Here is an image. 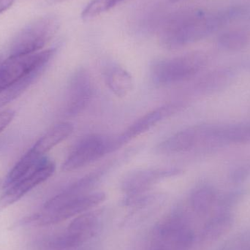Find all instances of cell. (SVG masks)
Wrapping results in <instances>:
<instances>
[{
	"label": "cell",
	"instance_id": "6da1fadb",
	"mask_svg": "<svg viewBox=\"0 0 250 250\" xmlns=\"http://www.w3.org/2000/svg\"><path fill=\"white\" fill-rule=\"evenodd\" d=\"M245 13L242 7H229L217 13L202 9H188L169 18L160 32L162 45L176 49L209 36Z\"/></svg>",
	"mask_w": 250,
	"mask_h": 250
},
{
	"label": "cell",
	"instance_id": "7a4b0ae2",
	"mask_svg": "<svg viewBox=\"0 0 250 250\" xmlns=\"http://www.w3.org/2000/svg\"><path fill=\"white\" fill-rule=\"evenodd\" d=\"M206 62L205 56L199 52L161 59L151 65V78L157 84H174L194 77L204 68Z\"/></svg>",
	"mask_w": 250,
	"mask_h": 250
},
{
	"label": "cell",
	"instance_id": "3957f363",
	"mask_svg": "<svg viewBox=\"0 0 250 250\" xmlns=\"http://www.w3.org/2000/svg\"><path fill=\"white\" fill-rule=\"evenodd\" d=\"M60 26V19L54 15H48L34 21L16 35L10 46V56L38 52L54 38Z\"/></svg>",
	"mask_w": 250,
	"mask_h": 250
},
{
	"label": "cell",
	"instance_id": "277c9868",
	"mask_svg": "<svg viewBox=\"0 0 250 250\" xmlns=\"http://www.w3.org/2000/svg\"><path fill=\"white\" fill-rule=\"evenodd\" d=\"M56 53L55 48L22 56H10L0 64V93L31 73L43 71Z\"/></svg>",
	"mask_w": 250,
	"mask_h": 250
},
{
	"label": "cell",
	"instance_id": "5b68a950",
	"mask_svg": "<svg viewBox=\"0 0 250 250\" xmlns=\"http://www.w3.org/2000/svg\"><path fill=\"white\" fill-rule=\"evenodd\" d=\"M106 195L104 192H92L72 198L51 208H42L41 212L30 216L26 222L39 226H48L79 215L104 202Z\"/></svg>",
	"mask_w": 250,
	"mask_h": 250
},
{
	"label": "cell",
	"instance_id": "8992f818",
	"mask_svg": "<svg viewBox=\"0 0 250 250\" xmlns=\"http://www.w3.org/2000/svg\"><path fill=\"white\" fill-rule=\"evenodd\" d=\"M116 149L114 137L92 134L83 137L73 147L62 165L64 171H74L95 163Z\"/></svg>",
	"mask_w": 250,
	"mask_h": 250
},
{
	"label": "cell",
	"instance_id": "52a82bcc",
	"mask_svg": "<svg viewBox=\"0 0 250 250\" xmlns=\"http://www.w3.org/2000/svg\"><path fill=\"white\" fill-rule=\"evenodd\" d=\"M195 239L185 217L173 213L160 222L154 229V239L149 250H185Z\"/></svg>",
	"mask_w": 250,
	"mask_h": 250
},
{
	"label": "cell",
	"instance_id": "ba28073f",
	"mask_svg": "<svg viewBox=\"0 0 250 250\" xmlns=\"http://www.w3.org/2000/svg\"><path fill=\"white\" fill-rule=\"evenodd\" d=\"M55 170V163L45 156L24 176L3 189L0 196V211L8 208L32 189L49 179Z\"/></svg>",
	"mask_w": 250,
	"mask_h": 250
},
{
	"label": "cell",
	"instance_id": "9c48e42d",
	"mask_svg": "<svg viewBox=\"0 0 250 250\" xmlns=\"http://www.w3.org/2000/svg\"><path fill=\"white\" fill-rule=\"evenodd\" d=\"M184 104L181 102L171 103L163 106L158 107L135 120L129 127L117 136H114L116 149L127 144L134 138L145 133L159 123L183 108Z\"/></svg>",
	"mask_w": 250,
	"mask_h": 250
},
{
	"label": "cell",
	"instance_id": "30bf717a",
	"mask_svg": "<svg viewBox=\"0 0 250 250\" xmlns=\"http://www.w3.org/2000/svg\"><path fill=\"white\" fill-rule=\"evenodd\" d=\"M179 167H167L138 169L127 173L122 182V189L129 198L141 195L150 187L163 179L182 173Z\"/></svg>",
	"mask_w": 250,
	"mask_h": 250
},
{
	"label": "cell",
	"instance_id": "8fae6325",
	"mask_svg": "<svg viewBox=\"0 0 250 250\" xmlns=\"http://www.w3.org/2000/svg\"><path fill=\"white\" fill-rule=\"evenodd\" d=\"M94 86L92 78L85 69H79L70 79L66 111L70 116H77L89 105Z\"/></svg>",
	"mask_w": 250,
	"mask_h": 250
},
{
	"label": "cell",
	"instance_id": "7c38bea8",
	"mask_svg": "<svg viewBox=\"0 0 250 250\" xmlns=\"http://www.w3.org/2000/svg\"><path fill=\"white\" fill-rule=\"evenodd\" d=\"M73 125L70 123L54 125L36 141L25 155L32 161L39 162L50 150L68 138L73 133Z\"/></svg>",
	"mask_w": 250,
	"mask_h": 250
},
{
	"label": "cell",
	"instance_id": "4fadbf2b",
	"mask_svg": "<svg viewBox=\"0 0 250 250\" xmlns=\"http://www.w3.org/2000/svg\"><path fill=\"white\" fill-rule=\"evenodd\" d=\"M198 137V126L186 128L160 143L156 151L163 155H175L195 151Z\"/></svg>",
	"mask_w": 250,
	"mask_h": 250
},
{
	"label": "cell",
	"instance_id": "5bb4252c",
	"mask_svg": "<svg viewBox=\"0 0 250 250\" xmlns=\"http://www.w3.org/2000/svg\"><path fill=\"white\" fill-rule=\"evenodd\" d=\"M105 81L108 89L120 98L129 95L133 89V79L130 73L117 64L105 70Z\"/></svg>",
	"mask_w": 250,
	"mask_h": 250
},
{
	"label": "cell",
	"instance_id": "9a60e30c",
	"mask_svg": "<svg viewBox=\"0 0 250 250\" xmlns=\"http://www.w3.org/2000/svg\"><path fill=\"white\" fill-rule=\"evenodd\" d=\"M215 201V189L210 185H201L191 193V207L197 214L201 215L207 214Z\"/></svg>",
	"mask_w": 250,
	"mask_h": 250
},
{
	"label": "cell",
	"instance_id": "2e32d148",
	"mask_svg": "<svg viewBox=\"0 0 250 250\" xmlns=\"http://www.w3.org/2000/svg\"><path fill=\"white\" fill-rule=\"evenodd\" d=\"M233 222V216L229 213L217 214L206 225L203 231L204 239L210 241L220 239L231 229Z\"/></svg>",
	"mask_w": 250,
	"mask_h": 250
},
{
	"label": "cell",
	"instance_id": "e0dca14e",
	"mask_svg": "<svg viewBox=\"0 0 250 250\" xmlns=\"http://www.w3.org/2000/svg\"><path fill=\"white\" fill-rule=\"evenodd\" d=\"M217 42L220 48L226 51H241L250 44V32L245 29L229 31L220 35Z\"/></svg>",
	"mask_w": 250,
	"mask_h": 250
},
{
	"label": "cell",
	"instance_id": "ac0fdd59",
	"mask_svg": "<svg viewBox=\"0 0 250 250\" xmlns=\"http://www.w3.org/2000/svg\"><path fill=\"white\" fill-rule=\"evenodd\" d=\"M102 211H97L86 212L78 216L69 225V231L83 232L96 235L101 226V217Z\"/></svg>",
	"mask_w": 250,
	"mask_h": 250
},
{
	"label": "cell",
	"instance_id": "d6986e66",
	"mask_svg": "<svg viewBox=\"0 0 250 250\" xmlns=\"http://www.w3.org/2000/svg\"><path fill=\"white\" fill-rule=\"evenodd\" d=\"M220 142L244 143L250 141V125H233L216 126Z\"/></svg>",
	"mask_w": 250,
	"mask_h": 250
},
{
	"label": "cell",
	"instance_id": "ffe728a7",
	"mask_svg": "<svg viewBox=\"0 0 250 250\" xmlns=\"http://www.w3.org/2000/svg\"><path fill=\"white\" fill-rule=\"evenodd\" d=\"M42 73V71L34 72L11 87L0 93V108L4 106L6 104L11 102L23 94L38 79Z\"/></svg>",
	"mask_w": 250,
	"mask_h": 250
},
{
	"label": "cell",
	"instance_id": "44dd1931",
	"mask_svg": "<svg viewBox=\"0 0 250 250\" xmlns=\"http://www.w3.org/2000/svg\"><path fill=\"white\" fill-rule=\"evenodd\" d=\"M233 78V73L229 69L217 70L207 76L201 82V86L205 92H215L227 86Z\"/></svg>",
	"mask_w": 250,
	"mask_h": 250
},
{
	"label": "cell",
	"instance_id": "7402d4cb",
	"mask_svg": "<svg viewBox=\"0 0 250 250\" xmlns=\"http://www.w3.org/2000/svg\"><path fill=\"white\" fill-rule=\"evenodd\" d=\"M125 0H92L82 13L83 20L88 21L109 11Z\"/></svg>",
	"mask_w": 250,
	"mask_h": 250
},
{
	"label": "cell",
	"instance_id": "603a6c76",
	"mask_svg": "<svg viewBox=\"0 0 250 250\" xmlns=\"http://www.w3.org/2000/svg\"><path fill=\"white\" fill-rule=\"evenodd\" d=\"M94 236L95 235L93 233L67 230L64 234L56 239L54 242V246L61 249L76 248L86 243Z\"/></svg>",
	"mask_w": 250,
	"mask_h": 250
},
{
	"label": "cell",
	"instance_id": "cb8c5ba5",
	"mask_svg": "<svg viewBox=\"0 0 250 250\" xmlns=\"http://www.w3.org/2000/svg\"><path fill=\"white\" fill-rule=\"evenodd\" d=\"M244 193L241 191H238V192H233L232 193L229 194V195H226L222 200L220 202V206L223 207H226V208H229V207H232L235 204L238 202L240 200V198L243 196Z\"/></svg>",
	"mask_w": 250,
	"mask_h": 250
},
{
	"label": "cell",
	"instance_id": "d4e9b609",
	"mask_svg": "<svg viewBox=\"0 0 250 250\" xmlns=\"http://www.w3.org/2000/svg\"><path fill=\"white\" fill-rule=\"evenodd\" d=\"M14 117L15 112L11 110H7V111L0 112V132L10 125Z\"/></svg>",
	"mask_w": 250,
	"mask_h": 250
},
{
	"label": "cell",
	"instance_id": "484cf974",
	"mask_svg": "<svg viewBox=\"0 0 250 250\" xmlns=\"http://www.w3.org/2000/svg\"><path fill=\"white\" fill-rule=\"evenodd\" d=\"M249 169L248 167H242L241 168L237 169L235 170L231 176V179L235 183H240L243 182L248 175H249Z\"/></svg>",
	"mask_w": 250,
	"mask_h": 250
},
{
	"label": "cell",
	"instance_id": "4316f807",
	"mask_svg": "<svg viewBox=\"0 0 250 250\" xmlns=\"http://www.w3.org/2000/svg\"><path fill=\"white\" fill-rule=\"evenodd\" d=\"M14 1L15 0H0V14L11 7Z\"/></svg>",
	"mask_w": 250,
	"mask_h": 250
},
{
	"label": "cell",
	"instance_id": "83f0119b",
	"mask_svg": "<svg viewBox=\"0 0 250 250\" xmlns=\"http://www.w3.org/2000/svg\"><path fill=\"white\" fill-rule=\"evenodd\" d=\"M67 1V0H46V2L48 4H58V3L63 2V1Z\"/></svg>",
	"mask_w": 250,
	"mask_h": 250
},
{
	"label": "cell",
	"instance_id": "f1b7e54d",
	"mask_svg": "<svg viewBox=\"0 0 250 250\" xmlns=\"http://www.w3.org/2000/svg\"><path fill=\"white\" fill-rule=\"evenodd\" d=\"M182 1V0H170V2L172 3H176L178 2V1Z\"/></svg>",
	"mask_w": 250,
	"mask_h": 250
},
{
	"label": "cell",
	"instance_id": "f546056e",
	"mask_svg": "<svg viewBox=\"0 0 250 250\" xmlns=\"http://www.w3.org/2000/svg\"><path fill=\"white\" fill-rule=\"evenodd\" d=\"M2 185H3L2 180H1V179H0V188H2Z\"/></svg>",
	"mask_w": 250,
	"mask_h": 250
},
{
	"label": "cell",
	"instance_id": "4dcf8cb0",
	"mask_svg": "<svg viewBox=\"0 0 250 250\" xmlns=\"http://www.w3.org/2000/svg\"><path fill=\"white\" fill-rule=\"evenodd\" d=\"M2 60H1V58H0V64H1V62H2Z\"/></svg>",
	"mask_w": 250,
	"mask_h": 250
}]
</instances>
